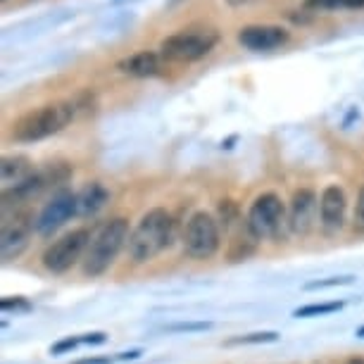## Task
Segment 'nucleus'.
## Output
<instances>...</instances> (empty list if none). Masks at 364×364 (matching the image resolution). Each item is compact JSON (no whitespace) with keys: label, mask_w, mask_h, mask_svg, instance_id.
<instances>
[{"label":"nucleus","mask_w":364,"mask_h":364,"mask_svg":"<svg viewBox=\"0 0 364 364\" xmlns=\"http://www.w3.org/2000/svg\"><path fill=\"white\" fill-rule=\"evenodd\" d=\"M279 338V333L267 331V333H250V336H240V338L229 341V346H245V343H274Z\"/></svg>","instance_id":"obj_18"},{"label":"nucleus","mask_w":364,"mask_h":364,"mask_svg":"<svg viewBox=\"0 0 364 364\" xmlns=\"http://www.w3.org/2000/svg\"><path fill=\"white\" fill-rule=\"evenodd\" d=\"M129 236H132V231H129V219L124 217H114L102 224L84 255L86 277L91 279L102 277L114 264V259L122 252V248H124V243H129Z\"/></svg>","instance_id":"obj_3"},{"label":"nucleus","mask_w":364,"mask_h":364,"mask_svg":"<svg viewBox=\"0 0 364 364\" xmlns=\"http://www.w3.org/2000/svg\"><path fill=\"white\" fill-rule=\"evenodd\" d=\"M219 224L210 212H196L183 229V252L193 259H210L219 250Z\"/></svg>","instance_id":"obj_6"},{"label":"nucleus","mask_w":364,"mask_h":364,"mask_svg":"<svg viewBox=\"0 0 364 364\" xmlns=\"http://www.w3.org/2000/svg\"><path fill=\"white\" fill-rule=\"evenodd\" d=\"M176 236V222L164 208H155L141 217V222L134 226L132 236H129V257L134 262H150L167 250L174 243Z\"/></svg>","instance_id":"obj_1"},{"label":"nucleus","mask_w":364,"mask_h":364,"mask_svg":"<svg viewBox=\"0 0 364 364\" xmlns=\"http://www.w3.org/2000/svg\"><path fill=\"white\" fill-rule=\"evenodd\" d=\"M117 70L122 74H129V77H136V79H148V77H157L162 70V63H160V55L153 53V50H141V53H134L129 58L119 60Z\"/></svg>","instance_id":"obj_13"},{"label":"nucleus","mask_w":364,"mask_h":364,"mask_svg":"<svg viewBox=\"0 0 364 364\" xmlns=\"http://www.w3.org/2000/svg\"><path fill=\"white\" fill-rule=\"evenodd\" d=\"M319 212V200L310 188H300L293 193L291 210H288V226L298 236H307L314 229V219Z\"/></svg>","instance_id":"obj_11"},{"label":"nucleus","mask_w":364,"mask_h":364,"mask_svg":"<svg viewBox=\"0 0 364 364\" xmlns=\"http://www.w3.org/2000/svg\"><path fill=\"white\" fill-rule=\"evenodd\" d=\"M305 8L307 10H357L364 8V0H305Z\"/></svg>","instance_id":"obj_16"},{"label":"nucleus","mask_w":364,"mask_h":364,"mask_svg":"<svg viewBox=\"0 0 364 364\" xmlns=\"http://www.w3.org/2000/svg\"><path fill=\"white\" fill-rule=\"evenodd\" d=\"M77 105L70 100H58L38 109H31L12 124V139L17 143H33L43 141L48 136L63 132V129L74 119Z\"/></svg>","instance_id":"obj_2"},{"label":"nucleus","mask_w":364,"mask_h":364,"mask_svg":"<svg viewBox=\"0 0 364 364\" xmlns=\"http://www.w3.org/2000/svg\"><path fill=\"white\" fill-rule=\"evenodd\" d=\"M338 310H343V302H314V305L298 307L293 312V317H319V314H333Z\"/></svg>","instance_id":"obj_17"},{"label":"nucleus","mask_w":364,"mask_h":364,"mask_svg":"<svg viewBox=\"0 0 364 364\" xmlns=\"http://www.w3.org/2000/svg\"><path fill=\"white\" fill-rule=\"evenodd\" d=\"M348 364H364V360H362V357H355V360H350Z\"/></svg>","instance_id":"obj_24"},{"label":"nucleus","mask_w":364,"mask_h":364,"mask_svg":"<svg viewBox=\"0 0 364 364\" xmlns=\"http://www.w3.org/2000/svg\"><path fill=\"white\" fill-rule=\"evenodd\" d=\"M355 222H353V226H355V231H360V233H364V186L360 188V193H357V205H355Z\"/></svg>","instance_id":"obj_19"},{"label":"nucleus","mask_w":364,"mask_h":364,"mask_svg":"<svg viewBox=\"0 0 364 364\" xmlns=\"http://www.w3.org/2000/svg\"><path fill=\"white\" fill-rule=\"evenodd\" d=\"M33 224L26 215H15L12 219L5 217L3 222V233H0V257L3 262H12L15 257H19L24 252V248L29 245Z\"/></svg>","instance_id":"obj_9"},{"label":"nucleus","mask_w":364,"mask_h":364,"mask_svg":"<svg viewBox=\"0 0 364 364\" xmlns=\"http://www.w3.org/2000/svg\"><path fill=\"white\" fill-rule=\"evenodd\" d=\"M357 336H360V338H364V326L357 328Z\"/></svg>","instance_id":"obj_25"},{"label":"nucleus","mask_w":364,"mask_h":364,"mask_svg":"<svg viewBox=\"0 0 364 364\" xmlns=\"http://www.w3.org/2000/svg\"><path fill=\"white\" fill-rule=\"evenodd\" d=\"M31 174H33L31 162L26 160L24 155L3 157V164H0V178H3V188L17 186V183H22L24 178H29Z\"/></svg>","instance_id":"obj_14"},{"label":"nucleus","mask_w":364,"mask_h":364,"mask_svg":"<svg viewBox=\"0 0 364 364\" xmlns=\"http://www.w3.org/2000/svg\"><path fill=\"white\" fill-rule=\"evenodd\" d=\"M91 229L81 226V229H74L70 233H65L63 238H58L55 243L48 245V250L43 252L41 262L50 274H65L70 272L79 259H84L88 245H91Z\"/></svg>","instance_id":"obj_4"},{"label":"nucleus","mask_w":364,"mask_h":364,"mask_svg":"<svg viewBox=\"0 0 364 364\" xmlns=\"http://www.w3.org/2000/svg\"><path fill=\"white\" fill-rule=\"evenodd\" d=\"M0 307H3V312H10V310H29V302L22 300V298H3L0 300Z\"/></svg>","instance_id":"obj_21"},{"label":"nucleus","mask_w":364,"mask_h":364,"mask_svg":"<svg viewBox=\"0 0 364 364\" xmlns=\"http://www.w3.org/2000/svg\"><path fill=\"white\" fill-rule=\"evenodd\" d=\"M81 341H84V343H102V341H105V333H88Z\"/></svg>","instance_id":"obj_23"},{"label":"nucleus","mask_w":364,"mask_h":364,"mask_svg":"<svg viewBox=\"0 0 364 364\" xmlns=\"http://www.w3.org/2000/svg\"><path fill=\"white\" fill-rule=\"evenodd\" d=\"M79 343H84V341H81V338H67V341H60V343H55L50 353H53V355H63V353H67V350H74V348L79 346Z\"/></svg>","instance_id":"obj_22"},{"label":"nucleus","mask_w":364,"mask_h":364,"mask_svg":"<svg viewBox=\"0 0 364 364\" xmlns=\"http://www.w3.org/2000/svg\"><path fill=\"white\" fill-rule=\"evenodd\" d=\"M74 215H79L77 193L63 191V193L53 196V200L41 210V215L36 219V231L41 236H50V233L58 231L65 222H70Z\"/></svg>","instance_id":"obj_8"},{"label":"nucleus","mask_w":364,"mask_h":364,"mask_svg":"<svg viewBox=\"0 0 364 364\" xmlns=\"http://www.w3.org/2000/svg\"><path fill=\"white\" fill-rule=\"evenodd\" d=\"M109 200V193L105 191V186L98 181L88 183V186L77 193V205H79V217H91L95 212H100L105 208V203Z\"/></svg>","instance_id":"obj_15"},{"label":"nucleus","mask_w":364,"mask_h":364,"mask_svg":"<svg viewBox=\"0 0 364 364\" xmlns=\"http://www.w3.org/2000/svg\"><path fill=\"white\" fill-rule=\"evenodd\" d=\"M350 277H343V279H328V281H312V284H307V291H317V288H331V286H346L350 284Z\"/></svg>","instance_id":"obj_20"},{"label":"nucleus","mask_w":364,"mask_h":364,"mask_svg":"<svg viewBox=\"0 0 364 364\" xmlns=\"http://www.w3.org/2000/svg\"><path fill=\"white\" fill-rule=\"evenodd\" d=\"M219 41L217 31H178L171 33L160 43V50L167 60H176V63H196V60L205 58L215 50Z\"/></svg>","instance_id":"obj_5"},{"label":"nucleus","mask_w":364,"mask_h":364,"mask_svg":"<svg viewBox=\"0 0 364 364\" xmlns=\"http://www.w3.org/2000/svg\"><path fill=\"white\" fill-rule=\"evenodd\" d=\"M288 38H291V31L277 24H250L238 33V43L255 53L281 48L284 43H288Z\"/></svg>","instance_id":"obj_10"},{"label":"nucleus","mask_w":364,"mask_h":364,"mask_svg":"<svg viewBox=\"0 0 364 364\" xmlns=\"http://www.w3.org/2000/svg\"><path fill=\"white\" fill-rule=\"evenodd\" d=\"M346 212H348V198L338 183H331L321 191L319 196V222L324 226V231L336 233L346 224Z\"/></svg>","instance_id":"obj_12"},{"label":"nucleus","mask_w":364,"mask_h":364,"mask_svg":"<svg viewBox=\"0 0 364 364\" xmlns=\"http://www.w3.org/2000/svg\"><path fill=\"white\" fill-rule=\"evenodd\" d=\"M284 222H286L284 200H281L277 193H262L252 200L250 210H248V219H245V226L262 240L267 236H277Z\"/></svg>","instance_id":"obj_7"}]
</instances>
